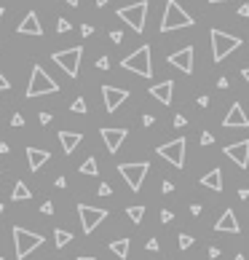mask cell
Here are the masks:
<instances>
[{"mask_svg": "<svg viewBox=\"0 0 249 260\" xmlns=\"http://www.w3.org/2000/svg\"><path fill=\"white\" fill-rule=\"evenodd\" d=\"M174 190V185L169 183V180H163V185H161V193H172Z\"/></svg>", "mask_w": 249, "mask_h": 260, "instance_id": "cell-38", "label": "cell"}, {"mask_svg": "<svg viewBox=\"0 0 249 260\" xmlns=\"http://www.w3.org/2000/svg\"><path fill=\"white\" fill-rule=\"evenodd\" d=\"M70 110H72V113H86V99H83V97H78L75 102L70 105Z\"/></svg>", "mask_w": 249, "mask_h": 260, "instance_id": "cell-28", "label": "cell"}, {"mask_svg": "<svg viewBox=\"0 0 249 260\" xmlns=\"http://www.w3.org/2000/svg\"><path fill=\"white\" fill-rule=\"evenodd\" d=\"M209 258H212V260L220 258V250H217V247H209Z\"/></svg>", "mask_w": 249, "mask_h": 260, "instance_id": "cell-43", "label": "cell"}, {"mask_svg": "<svg viewBox=\"0 0 249 260\" xmlns=\"http://www.w3.org/2000/svg\"><path fill=\"white\" fill-rule=\"evenodd\" d=\"M174 220V212H169V209H161V223H172Z\"/></svg>", "mask_w": 249, "mask_h": 260, "instance_id": "cell-31", "label": "cell"}, {"mask_svg": "<svg viewBox=\"0 0 249 260\" xmlns=\"http://www.w3.org/2000/svg\"><path fill=\"white\" fill-rule=\"evenodd\" d=\"M193 16L177 3V0H166V11L161 19V32H172V30H182V27H193Z\"/></svg>", "mask_w": 249, "mask_h": 260, "instance_id": "cell-2", "label": "cell"}, {"mask_svg": "<svg viewBox=\"0 0 249 260\" xmlns=\"http://www.w3.org/2000/svg\"><path fill=\"white\" fill-rule=\"evenodd\" d=\"M142 123H145V126H153V123H156V118H153V116H142Z\"/></svg>", "mask_w": 249, "mask_h": 260, "instance_id": "cell-44", "label": "cell"}, {"mask_svg": "<svg viewBox=\"0 0 249 260\" xmlns=\"http://www.w3.org/2000/svg\"><path fill=\"white\" fill-rule=\"evenodd\" d=\"M91 32H94V27H91V24H83V27H81V35H83V38H89Z\"/></svg>", "mask_w": 249, "mask_h": 260, "instance_id": "cell-39", "label": "cell"}, {"mask_svg": "<svg viewBox=\"0 0 249 260\" xmlns=\"http://www.w3.org/2000/svg\"><path fill=\"white\" fill-rule=\"evenodd\" d=\"M233 260H244V255H236V258H233Z\"/></svg>", "mask_w": 249, "mask_h": 260, "instance_id": "cell-55", "label": "cell"}, {"mask_svg": "<svg viewBox=\"0 0 249 260\" xmlns=\"http://www.w3.org/2000/svg\"><path fill=\"white\" fill-rule=\"evenodd\" d=\"M0 260H3V258H0Z\"/></svg>", "mask_w": 249, "mask_h": 260, "instance_id": "cell-58", "label": "cell"}, {"mask_svg": "<svg viewBox=\"0 0 249 260\" xmlns=\"http://www.w3.org/2000/svg\"><path fill=\"white\" fill-rule=\"evenodd\" d=\"M185 123H188V121H185V116H174V126H185Z\"/></svg>", "mask_w": 249, "mask_h": 260, "instance_id": "cell-40", "label": "cell"}, {"mask_svg": "<svg viewBox=\"0 0 249 260\" xmlns=\"http://www.w3.org/2000/svg\"><path fill=\"white\" fill-rule=\"evenodd\" d=\"M70 241H72V234H70V231H65V228H56V231H54V244L59 247V250H65Z\"/></svg>", "mask_w": 249, "mask_h": 260, "instance_id": "cell-24", "label": "cell"}, {"mask_svg": "<svg viewBox=\"0 0 249 260\" xmlns=\"http://www.w3.org/2000/svg\"><path fill=\"white\" fill-rule=\"evenodd\" d=\"M185 137H177V140H172V142H166V145H161V148H156L158 150V156L161 158H166L172 166H177V169H182L185 166Z\"/></svg>", "mask_w": 249, "mask_h": 260, "instance_id": "cell-9", "label": "cell"}, {"mask_svg": "<svg viewBox=\"0 0 249 260\" xmlns=\"http://www.w3.org/2000/svg\"><path fill=\"white\" fill-rule=\"evenodd\" d=\"M223 153L230 158V161H236L241 169L249 166V140H241V142L236 145H228V148H223Z\"/></svg>", "mask_w": 249, "mask_h": 260, "instance_id": "cell-14", "label": "cell"}, {"mask_svg": "<svg viewBox=\"0 0 249 260\" xmlns=\"http://www.w3.org/2000/svg\"><path fill=\"white\" fill-rule=\"evenodd\" d=\"M78 260H97V258H94V255H81Z\"/></svg>", "mask_w": 249, "mask_h": 260, "instance_id": "cell-53", "label": "cell"}, {"mask_svg": "<svg viewBox=\"0 0 249 260\" xmlns=\"http://www.w3.org/2000/svg\"><path fill=\"white\" fill-rule=\"evenodd\" d=\"M223 126H228V129H244V126H249V118L244 116V107H241L239 102L230 105V110H228V116H225Z\"/></svg>", "mask_w": 249, "mask_h": 260, "instance_id": "cell-15", "label": "cell"}, {"mask_svg": "<svg viewBox=\"0 0 249 260\" xmlns=\"http://www.w3.org/2000/svg\"><path fill=\"white\" fill-rule=\"evenodd\" d=\"M46 161H51V153L43 148H27V164H30V172H41V166Z\"/></svg>", "mask_w": 249, "mask_h": 260, "instance_id": "cell-19", "label": "cell"}, {"mask_svg": "<svg viewBox=\"0 0 249 260\" xmlns=\"http://www.w3.org/2000/svg\"><path fill=\"white\" fill-rule=\"evenodd\" d=\"M126 214H129V220H132V223H142V217H145V207H129V209H126Z\"/></svg>", "mask_w": 249, "mask_h": 260, "instance_id": "cell-26", "label": "cell"}, {"mask_svg": "<svg viewBox=\"0 0 249 260\" xmlns=\"http://www.w3.org/2000/svg\"><path fill=\"white\" fill-rule=\"evenodd\" d=\"M118 19H123L134 32H142L145 30V19H148V0H139V3L118 8Z\"/></svg>", "mask_w": 249, "mask_h": 260, "instance_id": "cell-6", "label": "cell"}, {"mask_svg": "<svg viewBox=\"0 0 249 260\" xmlns=\"http://www.w3.org/2000/svg\"><path fill=\"white\" fill-rule=\"evenodd\" d=\"M239 14H241V16H249V5H247V3H244V5H241V8H239Z\"/></svg>", "mask_w": 249, "mask_h": 260, "instance_id": "cell-47", "label": "cell"}, {"mask_svg": "<svg viewBox=\"0 0 249 260\" xmlns=\"http://www.w3.org/2000/svg\"><path fill=\"white\" fill-rule=\"evenodd\" d=\"M148 169H150L148 161H137V164H121V166H118V172H121V177L126 180L129 188L137 193V190L142 188L145 177H148Z\"/></svg>", "mask_w": 249, "mask_h": 260, "instance_id": "cell-8", "label": "cell"}, {"mask_svg": "<svg viewBox=\"0 0 249 260\" xmlns=\"http://www.w3.org/2000/svg\"><path fill=\"white\" fill-rule=\"evenodd\" d=\"M150 97H156L161 105H172L174 81H161V83H156V86H150Z\"/></svg>", "mask_w": 249, "mask_h": 260, "instance_id": "cell-18", "label": "cell"}, {"mask_svg": "<svg viewBox=\"0 0 249 260\" xmlns=\"http://www.w3.org/2000/svg\"><path fill=\"white\" fill-rule=\"evenodd\" d=\"M65 3H67V5H72V8H75V5L81 3V0H65Z\"/></svg>", "mask_w": 249, "mask_h": 260, "instance_id": "cell-51", "label": "cell"}, {"mask_svg": "<svg viewBox=\"0 0 249 260\" xmlns=\"http://www.w3.org/2000/svg\"><path fill=\"white\" fill-rule=\"evenodd\" d=\"M78 214H81L83 234H94V228H97L99 223H105L107 209H102V207H89V204H78Z\"/></svg>", "mask_w": 249, "mask_h": 260, "instance_id": "cell-10", "label": "cell"}, {"mask_svg": "<svg viewBox=\"0 0 249 260\" xmlns=\"http://www.w3.org/2000/svg\"><path fill=\"white\" fill-rule=\"evenodd\" d=\"M199 105H201V107L209 105V97H206V94H204V97H199Z\"/></svg>", "mask_w": 249, "mask_h": 260, "instance_id": "cell-49", "label": "cell"}, {"mask_svg": "<svg viewBox=\"0 0 249 260\" xmlns=\"http://www.w3.org/2000/svg\"><path fill=\"white\" fill-rule=\"evenodd\" d=\"M190 214H201V204H193V207H190Z\"/></svg>", "mask_w": 249, "mask_h": 260, "instance_id": "cell-48", "label": "cell"}, {"mask_svg": "<svg viewBox=\"0 0 249 260\" xmlns=\"http://www.w3.org/2000/svg\"><path fill=\"white\" fill-rule=\"evenodd\" d=\"M81 174H99V166H97V158H86V161L81 164V169H78Z\"/></svg>", "mask_w": 249, "mask_h": 260, "instance_id": "cell-25", "label": "cell"}, {"mask_svg": "<svg viewBox=\"0 0 249 260\" xmlns=\"http://www.w3.org/2000/svg\"><path fill=\"white\" fill-rule=\"evenodd\" d=\"M83 134L78 132H59V142H62V150H65L67 156H72L78 150V145H81Z\"/></svg>", "mask_w": 249, "mask_h": 260, "instance_id": "cell-20", "label": "cell"}, {"mask_svg": "<svg viewBox=\"0 0 249 260\" xmlns=\"http://www.w3.org/2000/svg\"><path fill=\"white\" fill-rule=\"evenodd\" d=\"M11 199L14 201H27V199H32V190L27 188L24 183H16L14 190H11Z\"/></svg>", "mask_w": 249, "mask_h": 260, "instance_id": "cell-23", "label": "cell"}, {"mask_svg": "<svg viewBox=\"0 0 249 260\" xmlns=\"http://www.w3.org/2000/svg\"><path fill=\"white\" fill-rule=\"evenodd\" d=\"M212 142H214V137H212L209 132H204V134H201V145H212Z\"/></svg>", "mask_w": 249, "mask_h": 260, "instance_id": "cell-37", "label": "cell"}, {"mask_svg": "<svg viewBox=\"0 0 249 260\" xmlns=\"http://www.w3.org/2000/svg\"><path fill=\"white\" fill-rule=\"evenodd\" d=\"M169 65L172 67H177V70H182V72H193V46H185V48H180V51H174V54H169Z\"/></svg>", "mask_w": 249, "mask_h": 260, "instance_id": "cell-12", "label": "cell"}, {"mask_svg": "<svg viewBox=\"0 0 249 260\" xmlns=\"http://www.w3.org/2000/svg\"><path fill=\"white\" fill-rule=\"evenodd\" d=\"M11 234H14V252H16V258H19V260H24L27 255H32L38 247L46 244V239H43L41 234L27 231V228H22V225H14Z\"/></svg>", "mask_w": 249, "mask_h": 260, "instance_id": "cell-1", "label": "cell"}, {"mask_svg": "<svg viewBox=\"0 0 249 260\" xmlns=\"http://www.w3.org/2000/svg\"><path fill=\"white\" fill-rule=\"evenodd\" d=\"M99 134H102V140H105V145H107V150H110V153H118V150H121V145H123V140L129 137V132L123 126H118V129L105 126Z\"/></svg>", "mask_w": 249, "mask_h": 260, "instance_id": "cell-11", "label": "cell"}, {"mask_svg": "<svg viewBox=\"0 0 249 260\" xmlns=\"http://www.w3.org/2000/svg\"><path fill=\"white\" fill-rule=\"evenodd\" d=\"M54 185H56V188H67V180H65V177H56Z\"/></svg>", "mask_w": 249, "mask_h": 260, "instance_id": "cell-45", "label": "cell"}, {"mask_svg": "<svg viewBox=\"0 0 249 260\" xmlns=\"http://www.w3.org/2000/svg\"><path fill=\"white\" fill-rule=\"evenodd\" d=\"M56 32H70V22L59 19V22H56Z\"/></svg>", "mask_w": 249, "mask_h": 260, "instance_id": "cell-29", "label": "cell"}, {"mask_svg": "<svg viewBox=\"0 0 249 260\" xmlns=\"http://www.w3.org/2000/svg\"><path fill=\"white\" fill-rule=\"evenodd\" d=\"M129 247H132V241H129V239H115V241H110V250L115 252V258H121V260L129 258Z\"/></svg>", "mask_w": 249, "mask_h": 260, "instance_id": "cell-22", "label": "cell"}, {"mask_svg": "<svg viewBox=\"0 0 249 260\" xmlns=\"http://www.w3.org/2000/svg\"><path fill=\"white\" fill-rule=\"evenodd\" d=\"M51 59H54L70 78H78V72H81V59H83V46H72V48H65V51H56Z\"/></svg>", "mask_w": 249, "mask_h": 260, "instance_id": "cell-7", "label": "cell"}, {"mask_svg": "<svg viewBox=\"0 0 249 260\" xmlns=\"http://www.w3.org/2000/svg\"><path fill=\"white\" fill-rule=\"evenodd\" d=\"M41 123H43V126H48V123H51V113H41Z\"/></svg>", "mask_w": 249, "mask_h": 260, "instance_id": "cell-41", "label": "cell"}, {"mask_svg": "<svg viewBox=\"0 0 249 260\" xmlns=\"http://www.w3.org/2000/svg\"><path fill=\"white\" fill-rule=\"evenodd\" d=\"M110 41H113V43H121V41H123V32H121V30H113V32H110Z\"/></svg>", "mask_w": 249, "mask_h": 260, "instance_id": "cell-33", "label": "cell"}, {"mask_svg": "<svg viewBox=\"0 0 249 260\" xmlns=\"http://www.w3.org/2000/svg\"><path fill=\"white\" fill-rule=\"evenodd\" d=\"M3 14H5V8H3V5H0V16H3Z\"/></svg>", "mask_w": 249, "mask_h": 260, "instance_id": "cell-56", "label": "cell"}, {"mask_svg": "<svg viewBox=\"0 0 249 260\" xmlns=\"http://www.w3.org/2000/svg\"><path fill=\"white\" fill-rule=\"evenodd\" d=\"M214 231H217V234H239V220H236L233 209H225V212L220 214V220L214 223Z\"/></svg>", "mask_w": 249, "mask_h": 260, "instance_id": "cell-16", "label": "cell"}, {"mask_svg": "<svg viewBox=\"0 0 249 260\" xmlns=\"http://www.w3.org/2000/svg\"><path fill=\"white\" fill-rule=\"evenodd\" d=\"M209 38H212V59H214V62H223L225 56L233 54L236 48L241 46V38L228 35V32L217 30V27H214V30L209 32Z\"/></svg>", "mask_w": 249, "mask_h": 260, "instance_id": "cell-4", "label": "cell"}, {"mask_svg": "<svg viewBox=\"0 0 249 260\" xmlns=\"http://www.w3.org/2000/svg\"><path fill=\"white\" fill-rule=\"evenodd\" d=\"M16 32L19 35H43V27H41V19H38L35 11H30V14L22 19V24L16 27Z\"/></svg>", "mask_w": 249, "mask_h": 260, "instance_id": "cell-17", "label": "cell"}, {"mask_svg": "<svg viewBox=\"0 0 249 260\" xmlns=\"http://www.w3.org/2000/svg\"><path fill=\"white\" fill-rule=\"evenodd\" d=\"M158 247H161V244H158V239H150V241H148V250H150V252H156Z\"/></svg>", "mask_w": 249, "mask_h": 260, "instance_id": "cell-42", "label": "cell"}, {"mask_svg": "<svg viewBox=\"0 0 249 260\" xmlns=\"http://www.w3.org/2000/svg\"><path fill=\"white\" fill-rule=\"evenodd\" d=\"M97 193H99V196H110V193H113V188H110L107 183H102L99 188H97Z\"/></svg>", "mask_w": 249, "mask_h": 260, "instance_id": "cell-32", "label": "cell"}, {"mask_svg": "<svg viewBox=\"0 0 249 260\" xmlns=\"http://www.w3.org/2000/svg\"><path fill=\"white\" fill-rule=\"evenodd\" d=\"M102 97H105L107 113H115L118 107L129 99V92L126 89H115V86H102Z\"/></svg>", "mask_w": 249, "mask_h": 260, "instance_id": "cell-13", "label": "cell"}, {"mask_svg": "<svg viewBox=\"0 0 249 260\" xmlns=\"http://www.w3.org/2000/svg\"><path fill=\"white\" fill-rule=\"evenodd\" d=\"M5 153H11V148H8V142H0V156H5Z\"/></svg>", "mask_w": 249, "mask_h": 260, "instance_id": "cell-46", "label": "cell"}, {"mask_svg": "<svg viewBox=\"0 0 249 260\" xmlns=\"http://www.w3.org/2000/svg\"><path fill=\"white\" fill-rule=\"evenodd\" d=\"M123 70H132L142 78H150L153 75V62H150V46H139L134 54H129L126 59L121 62Z\"/></svg>", "mask_w": 249, "mask_h": 260, "instance_id": "cell-5", "label": "cell"}, {"mask_svg": "<svg viewBox=\"0 0 249 260\" xmlns=\"http://www.w3.org/2000/svg\"><path fill=\"white\" fill-rule=\"evenodd\" d=\"M41 212H43V214H54V204H51V201H43Z\"/></svg>", "mask_w": 249, "mask_h": 260, "instance_id": "cell-36", "label": "cell"}, {"mask_svg": "<svg viewBox=\"0 0 249 260\" xmlns=\"http://www.w3.org/2000/svg\"><path fill=\"white\" fill-rule=\"evenodd\" d=\"M0 214H3V204H0Z\"/></svg>", "mask_w": 249, "mask_h": 260, "instance_id": "cell-57", "label": "cell"}, {"mask_svg": "<svg viewBox=\"0 0 249 260\" xmlns=\"http://www.w3.org/2000/svg\"><path fill=\"white\" fill-rule=\"evenodd\" d=\"M241 75H244V81L249 83V67H244V70H241Z\"/></svg>", "mask_w": 249, "mask_h": 260, "instance_id": "cell-50", "label": "cell"}, {"mask_svg": "<svg viewBox=\"0 0 249 260\" xmlns=\"http://www.w3.org/2000/svg\"><path fill=\"white\" fill-rule=\"evenodd\" d=\"M193 236L190 234H180V250H188V247H193Z\"/></svg>", "mask_w": 249, "mask_h": 260, "instance_id": "cell-27", "label": "cell"}, {"mask_svg": "<svg viewBox=\"0 0 249 260\" xmlns=\"http://www.w3.org/2000/svg\"><path fill=\"white\" fill-rule=\"evenodd\" d=\"M201 185H204V188H212V190H223V169L214 166L209 174H204Z\"/></svg>", "mask_w": 249, "mask_h": 260, "instance_id": "cell-21", "label": "cell"}, {"mask_svg": "<svg viewBox=\"0 0 249 260\" xmlns=\"http://www.w3.org/2000/svg\"><path fill=\"white\" fill-rule=\"evenodd\" d=\"M11 126H24V118H22V113H16V116L11 118Z\"/></svg>", "mask_w": 249, "mask_h": 260, "instance_id": "cell-34", "label": "cell"}, {"mask_svg": "<svg viewBox=\"0 0 249 260\" xmlns=\"http://www.w3.org/2000/svg\"><path fill=\"white\" fill-rule=\"evenodd\" d=\"M209 3H212V5H214V3H225V0H209Z\"/></svg>", "mask_w": 249, "mask_h": 260, "instance_id": "cell-54", "label": "cell"}, {"mask_svg": "<svg viewBox=\"0 0 249 260\" xmlns=\"http://www.w3.org/2000/svg\"><path fill=\"white\" fill-rule=\"evenodd\" d=\"M97 67H99V70H110V59H107V56H99Z\"/></svg>", "mask_w": 249, "mask_h": 260, "instance_id": "cell-30", "label": "cell"}, {"mask_svg": "<svg viewBox=\"0 0 249 260\" xmlns=\"http://www.w3.org/2000/svg\"><path fill=\"white\" fill-rule=\"evenodd\" d=\"M11 89V83H8V78L3 75V72H0V92H8Z\"/></svg>", "mask_w": 249, "mask_h": 260, "instance_id": "cell-35", "label": "cell"}, {"mask_svg": "<svg viewBox=\"0 0 249 260\" xmlns=\"http://www.w3.org/2000/svg\"><path fill=\"white\" fill-rule=\"evenodd\" d=\"M56 92H59V83L41 65H32V75H30V83H27V99L43 97V94H56Z\"/></svg>", "mask_w": 249, "mask_h": 260, "instance_id": "cell-3", "label": "cell"}, {"mask_svg": "<svg viewBox=\"0 0 249 260\" xmlns=\"http://www.w3.org/2000/svg\"><path fill=\"white\" fill-rule=\"evenodd\" d=\"M94 3H97L99 8H102V5H107V3H110V0H94Z\"/></svg>", "mask_w": 249, "mask_h": 260, "instance_id": "cell-52", "label": "cell"}]
</instances>
